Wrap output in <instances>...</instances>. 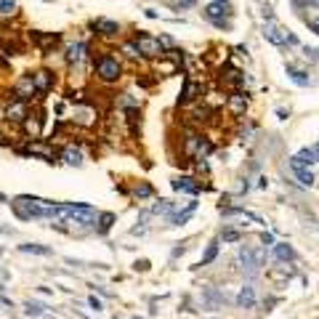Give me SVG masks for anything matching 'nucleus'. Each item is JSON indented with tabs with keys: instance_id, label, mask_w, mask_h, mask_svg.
Here are the masks:
<instances>
[{
	"instance_id": "nucleus-5",
	"label": "nucleus",
	"mask_w": 319,
	"mask_h": 319,
	"mask_svg": "<svg viewBox=\"0 0 319 319\" xmlns=\"http://www.w3.org/2000/svg\"><path fill=\"white\" fill-rule=\"evenodd\" d=\"M202 14H205V19H210L215 27H229V22H226V16L231 14L229 6H221V3H215V0H213V3L205 6Z\"/></svg>"
},
{
	"instance_id": "nucleus-21",
	"label": "nucleus",
	"mask_w": 319,
	"mask_h": 319,
	"mask_svg": "<svg viewBox=\"0 0 319 319\" xmlns=\"http://www.w3.org/2000/svg\"><path fill=\"white\" fill-rule=\"evenodd\" d=\"M64 163H67V165H83V152H80V149H74V146L64 149Z\"/></svg>"
},
{
	"instance_id": "nucleus-27",
	"label": "nucleus",
	"mask_w": 319,
	"mask_h": 319,
	"mask_svg": "<svg viewBox=\"0 0 319 319\" xmlns=\"http://www.w3.org/2000/svg\"><path fill=\"white\" fill-rule=\"evenodd\" d=\"M306 27H308L314 35H319V11L311 14V16H306Z\"/></svg>"
},
{
	"instance_id": "nucleus-13",
	"label": "nucleus",
	"mask_w": 319,
	"mask_h": 319,
	"mask_svg": "<svg viewBox=\"0 0 319 319\" xmlns=\"http://www.w3.org/2000/svg\"><path fill=\"white\" fill-rule=\"evenodd\" d=\"M93 30L101 32V35H107V37H112V35L120 32V24L112 22V19H96V22H93Z\"/></svg>"
},
{
	"instance_id": "nucleus-34",
	"label": "nucleus",
	"mask_w": 319,
	"mask_h": 319,
	"mask_svg": "<svg viewBox=\"0 0 319 319\" xmlns=\"http://www.w3.org/2000/svg\"><path fill=\"white\" fill-rule=\"evenodd\" d=\"M197 0H178V8H192Z\"/></svg>"
},
{
	"instance_id": "nucleus-12",
	"label": "nucleus",
	"mask_w": 319,
	"mask_h": 319,
	"mask_svg": "<svg viewBox=\"0 0 319 319\" xmlns=\"http://www.w3.org/2000/svg\"><path fill=\"white\" fill-rule=\"evenodd\" d=\"M237 306L240 308H253V306H256V287H253V285L242 287L240 295H237Z\"/></svg>"
},
{
	"instance_id": "nucleus-18",
	"label": "nucleus",
	"mask_w": 319,
	"mask_h": 319,
	"mask_svg": "<svg viewBox=\"0 0 319 319\" xmlns=\"http://www.w3.org/2000/svg\"><path fill=\"white\" fill-rule=\"evenodd\" d=\"M83 56H86V45H83V43H72L69 48H67V61L69 64L83 61Z\"/></svg>"
},
{
	"instance_id": "nucleus-17",
	"label": "nucleus",
	"mask_w": 319,
	"mask_h": 319,
	"mask_svg": "<svg viewBox=\"0 0 319 319\" xmlns=\"http://www.w3.org/2000/svg\"><path fill=\"white\" fill-rule=\"evenodd\" d=\"M32 80H35L37 93H43V91H48V88H51V72H45V69L35 72V74H32Z\"/></svg>"
},
{
	"instance_id": "nucleus-10",
	"label": "nucleus",
	"mask_w": 319,
	"mask_h": 319,
	"mask_svg": "<svg viewBox=\"0 0 319 319\" xmlns=\"http://www.w3.org/2000/svg\"><path fill=\"white\" fill-rule=\"evenodd\" d=\"M285 72H287V77L295 83L298 88H306L308 83H311V77H308V72L301 69V67H295V64H285Z\"/></svg>"
},
{
	"instance_id": "nucleus-29",
	"label": "nucleus",
	"mask_w": 319,
	"mask_h": 319,
	"mask_svg": "<svg viewBox=\"0 0 319 319\" xmlns=\"http://www.w3.org/2000/svg\"><path fill=\"white\" fill-rule=\"evenodd\" d=\"M136 194L138 197H149V194H152V186H149V184H138L136 186Z\"/></svg>"
},
{
	"instance_id": "nucleus-30",
	"label": "nucleus",
	"mask_w": 319,
	"mask_h": 319,
	"mask_svg": "<svg viewBox=\"0 0 319 319\" xmlns=\"http://www.w3.org/2000/svg\"><path fill=\"white\" fill-rule=\"evenodd\" d=\"M261 242H264V248H274V237H271L269 231H264V234H261Z\"/></svg>"
},
{
	"instance_id": "nucleus-1",
	"label": "nucleus",
	"mask_w": 319,
	"mask_h": 319,
	"mask_svg": "<svg viewBox=\"0 0 319 319\" xmlns=\"http://www.w3.org/2000/svg\"><path fill=\"white\" fill-rule=\"evenodd\" d=\"M264 37L277 45V48H285V45H298V37L293 32H287L285 27H279L274 19H269V22H264Z\"/></svg>"
},
{
	"instance_id": "nucleus-31",
	"label": "nucleus",
	"mask_w": 319,
	"mask_h": 319,
	"mask_svg": "<svg viewBox=\"0 0 319 319\" xmlns=\"http://www.w3.org/2000/svg\"><path fill=\"white\" fill-rule=\"evenodd\" d=\"M27 314H35V316L43 314V306L40 303H27Z\"/></svg>"
},
{
	"instance_id": "nucleus-3",
	"label": "nucleus",
	"mask_w": 319,
	"mask_h": 319,
	"mask_svg": "<svg viewBox=\"0 0 319 319\" xmlns=\"http://www.w3.org/2000/svg\"><path fill=\"white\" fill-rule=\"evenodd\" d=\"M120 61L115 59V56H109V53H104V56H99V61H96V74L104 83H115L117 77H120Z\"/></svg>"
},
{
	"instance_id": "nucleus-14",
	"label": "nucleus",
	"mask_w": 319,
	"mask_h": 319,
	"mask_svg": "<svg viewBox=\"0 0 319 319\" xmlns=\"http://www.w3.org/2000/svg\"><path fill=\"white\" fill-rule=\"evenodd\" d=\"M32 93H37L35 80H32V77H24V80L16 86V93H14V96H19V101H27V99L32 96Z\"/></svg>"
},
{
	"instance_id": "nucleus-20",
	"label": "nucleus",
	"mask_w": 319,
	"mask_h": 319,
	"mask_svg": "<svg viewBox=\"0 0 319 319\" xmlns=\"http://www.w3.org/2000/svg\"><path fill=\"white\" fill-rule=\"evenodd\" d=\"M218 258V242H210L208 245V250L202 253V258H200V266H208V264H213V261Z\"/></svg>"
},
{
	"instance_id": "nucleus-28",
	"label": "nucleus",
	"mask_w": 319,
	"mask_h": 319,
	"mask_svg": "<svg viewBox=\"0 0 319 319\" xmlns=\"http://www.w3.org/2000/svg\"><path fill=\"white\" fill-rule=\"evenodd\" d=\"M16 11V3H14V0H0V14H3V16H11Z\"/></svg>"
},
{
	"instance_id": "nucleus-22",
	"label": "nucleus",
	"mask_w": 319,
	"mask_h": 319,
	"mask_svg": "<svg viewBox=\"0 0 319 319\" xmlns=\"http://www.w3.org/2000/svg\"><path fill=\"white\" fill-rule=\"evenodd\" d=\"M19 250L22 253H32V256H51V248H43V245H30V242H27V245H19Z\"/></svg>"
},
{
	"instance_id": "nucleus-19",
	"label": "nucleus",
	"mask_w": 319,
	"mask_h": 319,
	"mask_svg": "<svg viewBox=\"0 0 319 319\" xmlns=\"http://www.w3.org/2000/svg\"><path fill=\"white\" fill-rule=\"evenodd\" d=\"M194 210H197V202H189V208H186L184 213L171 215V223H173V226H181L184 221H189V218H192V213H194Z\"/></svg>"
},
{
	"instance_id": "nucleus-35",
	"label": "nucleus",
	"mask_w": 319,
	"mask_h": 319,
	"mask_svg": "<svg viewBox=\"0 0 319 319\" xmlns=\"http://www.w3.org/2000/svg\"><path fill=\"white\" fill-rule=\"evenodd\" d=\"M293 6H295V8H308L306 0H293Z\"/></svg>"
},
{
	"instance_id": "nucleus-4",
	"label": "nucleus",
	"mask_w": 319,
	"mask_h": 319,
	"mask_svg": "<svg viewBox=\"0 0 319 319\" xmlns=\"http://www.w3.org/2000/svg\"><path fill=\"white\" fill-rule=\"evenodd\" d=\"M136 48L141 51V56H149V59H157V56H163V53H165L163 40H157V37L146 35V32L136 35Z\"/></svg>"
},
{
	"instance_id": "nucleus-8",
	"label": "nucleus",
	"mask_w": 319,
	"mask_h": 319,
	"mask_svg": "<svg viewBox=\"0 0 319 319\" xmlns=\"http://www.w3.org/2000/svg\"><path fill=\"white\" fill-rule=\"evenodd\" d=\"M226 107H229V112H231V115L242 117V115L248 112V93H242V91L231 93V96L226 99Z\"/></svg>"
},
{
	"instance_id": "nucleus-6",
	"label": "nucleus",
	"mask_w": 319,
	"mask_h": 319,
	"mask_svg": "<svg viewBox=\"0 0 319 319\" xmlns=\"http://www.w3.org/2000/svg\"><path fill=\"white\" fill-rule=\"evenodd\" d=\"M316 163H319V154H316L314 146H303L298 154L290 157V168H311Z\"/></svg>"
},
{
	"instance_id": "nucleus-24",
	"label": "nucleus",
	"mask_w": 319,
	"mask_h": 319,
	"mask_svg": "<svg viewBox=\"0 0 319 319\" xmlns=\"http://www.w3.org/2000/svg\"><path fill=\"white\" fill-rule=\"evenodd\" d=\"M152 213H154V215H157V213L171 215V213H173V202H171V200H160V202L154 205V208H152Z\"/></svg>"
},
{
	"instance_id": "nucleus-37",
	"label": "nucleus",
	"mask_w": 319,
	"mask_h": 319,
	"mask_svg": "<svg viewBox=\"0 0 319 319\" xmlns=\"http://www.w3.org/2000/svg\"><path fill=\"white\" fill-rule=\"evenodd\" d=\"M215 3H221V6H229V3H231V0H215Z\"/></svg>"
},
{
	"instance_id": "nucleus-26",
	"label": "nucleus",
	"mask_w": 319,
	"mask_h": 319,
	"mask_svg": "<svg viewBox=\"0 0 319 319\" xmlns=\"http://www.w3.org/2000/svg\"><path fill=\"white\" fill-rule=\"evenodd\" d=\"M221 240H223V242H240L242 234H240L237 229H223V231H221Z\"/></svg>"
},
{
	"instance_id": "nucleus-33",
	"label": "nucleus",
	"mask_w": 319,
	"mask_h": 319,
	"mask_svg": "<svg viewBox=\"0 0 319 319\" xmlns=\"http://www.w3.org/2000/svg\"><path fill=\"white\" fill-rule=\"evenodd\" d=\"M88 303H91L93 308H96V311H101V301H99V298H96V295H91V301H88Z\"/></svg>"
},
{
	"instance_id": "nucleus-15",
	"label": "nucleus",
	"mask_w": 319,
	"mask_h": 319,
	"mask_svg": "<svg viewBox=\"0 0 319 319\" xmlns=\"http://www.w3.org/2000/svg\"><path fill=\"white\" fill-rule=\"evenodd\" d=\"M293 173H295L301 186H314L316 184V176L311 173V168H293Z\"/></svg>"
},
{
	"instance_id": "nucleus-7",
	"label": "nucleus",
	"mask_w": 319,
	"mask_h": 319,
	"mask_svg": "<svg viewBox=\"0 0 319 319\" xmlns=\"http://www.w3.org/2000/svg\"><path fill=\"white\" fill-rule=\"evenodd\" d=\"M173 189L176 192H186V194H200L202 184L197 181V178H192V176H178V178H173Z\"/></svg>"
},
{
	"instance_id": "nucleus-16",
	"label": "nucleus",
	"mask_w": 319,
	"mask_h": 319,
	"mask_svg": "<svg viewBox=\"0 0 319 319\" xmlns=\"http://www.w3.org/2000/svg\"><path fill=\"white\" fill-rule=\"evenodd\" d=\"M8 120H16V123L27 120V104L24 101H14V104L8 107Z\"/></svg>"
},
{
	"instance_id": "nucleus-25",
	"label": "nucleus",
	"mask_w": 319,
	"mask_h": 319,
	"mask_svg": "<svg viewBox=\"0 0 319 319\" xmlns=\"http://www.w3.org/2000/svg\"><path fill=\"white\" fill-rule=\"evenodd\" d=\"M112 223H115V213H101V215H99V229H101V231H107Z\"/></svg>"
},
{
	"instance_id": "nucleus-9",
	"label": "nucleus",
	"mask_w": 319,
	"mask_h": 319,
	"mask_svg": "<svg viewBox=\"0 0 319 319\" xmlns=\"http://www.w3.org/2000/svg\"><path fill=\"white\" fill-rule=\"evenodd\" d=\"M200 93H202V86H200V83H194V80L186 77V80H184V91H181V96H178V104H189V101H194Z\"/></svg>"
},
{
	"instance_id": "nucleus-2",
	"label": "nucleus",
	"mask_w": 319,
	"mask_h": 319,
	"mask_svg": "<svg viewBox=\"0 0 319 319\" xmlns=\"http://www.w3.org/2000/svg\"><path fill=\"white\" fill-rule=\"evenodd\" d=\"M237 261L242 264V269L258 271L261 266H264V261H266V248H264V245H256V248L240 245V250H237Z\"/></svg>"
},
{
	"instance_id": "nucleus-32",
	"label": "nucleus",
	"mask_w": 319,
	"mask_h": 319,
	"mask_svg": "<svg viewBox=\"0 0 319 319\" xmlns=\"http://www.w3.org/2000/svg\"><path fill=\"white\" fill-rule=\"evenodd\" d=\"M303 53H306V59H311V61H316V53H319V51H316V48H306Z\"/></svg>"
},
{
	"instance_id": "nucleus-11",
	"label": "nucleus",
	"mask_w": 319,
	"mask_h": 319,
	"mask_svg": "<svg viewBox=\"0 0 319 319\" xmlns=\"http://www.w3.org/2000/svg\"><path fill=\"white\" fill-rule=\"evenodd\" d=\"M274 258L279 261V264H293L298 256H295L293 245H287V242H274Z\"/></svg>"
},
{
	"instance_id": "nucleus-36",
	"label": "nucleus",
	"mask_w": 319,
	"mask_h": 319,
	"mask_svg": "<svg viewBox=\"0 0 319 319\" xmlns=\"http://www.w3.org/2000/svg\"><path fill=\"white\" fill-rule=\"evenodd\" d=\"M306 6H311V8H319V0H306Z\"/></svg>"
},
{
	"instance_id": "nucleus-38",
	"label": "nucleus",
	"mask_w": 319,
	"mask_h": 319,
	"mask_svg": "<svg viewBox=\"0 0 319 319\" xmlns=\"http://www.w3.org/2000/svg\"><path fill=\"white\" fill-rule=\"evenodd\" d=\"M314 149H316V154H319V141H316V144H314Z\"/></svg>"
},
{
	"instance_id": "nucleus-23",
	"label": "nucleus",
	"mask_w": 319,
	"mask_h": 319,
	"mask_svg": "<svg viewBox=\"0 0 319 319\" xmlns=\"http://www.w3.org/2000/svg\"><path fill=\"white\" fill-rule=\"evenodd\" d=\"M205 298H208V311H215V308L223 306V295H218L215 290H208V293H205Z\"/></svg>"
}]
</instances>
